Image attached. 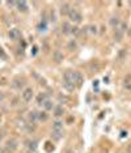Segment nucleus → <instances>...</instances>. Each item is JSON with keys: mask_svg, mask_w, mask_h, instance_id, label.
<instances>
[{"mask_svg": "<svg viewBox=\"0 0 131 153\" xmlns=\"http://www.w3.org/2000/svg\"><path fill=\"white\" fill-rule=\"evenodd\" d=\"M43 106H45V109H46V110H51V109H53V102H51L50 100H47L46 102L43 103Z\"/></svg>", "mask_w": 131, "mask_h": 153, "instance_id": "2eb2a0df", "label": "nucleus"}, {"mask_svg": "<svg viewBox=\"0 0 131 153\" xmlns=\"http://www.w3.org/2000/svg\"><path fill=\"white\" fill-rule=\"evenodd\" d=\"M38 29H39V32H43V30L46 29V24H45V22H43V24L41 22V24H39V26H38Z\"/></svg>", "mask_w": 131, "mask_h": 153, "instance_id": "a211bd4d", "label": "nucleus"}, {"mask_svg": "<svg viewBox=\"0 0 131 153\" xmlns=\"http://www.w3.org/2000/svg\"><path fill=\"white\" fill-rule=\"evenodd\" d=\"M37 119V113H29V120H36Z\"/></svg>", "mask_w": 131, "mask_h": 153, "instance_id": "f3484780", "label": "nucleus"}, {"mask_svg": "<svg viewBox=\"0 0 131 153\" xmlns=\"http://www.w3.org/2000/svg\"><path fill=\"white\" fill-rule=\"evenodd\" d=\"M0 56H1V58H7V55L4 54V50H3V48H0Z\"/></svg>", "mask_w": 131, "mask_h": 153, "instance_id": "6ab92c4d", "label": "nucleus"}, {"mask_svg": "<svg viewBox=\"0 0 131 153\" xmlns=\"http://www.w3.org/2000/svg\"><path fill=\"white\" fill-rule=\"evenodd\" d=\"M71 29H72V27L70 26V24H67V22H64L63 25H62V32H63L64 34L71 33Z\"/></svg>", "mask_w": 131, "mask_h": 153, "instance_id": "9b49d317", "label": "nucleus"}, {"mask_svg": "<svg viewBox=\"0 0 131 153\" xmlns=\"http://www.w3.org/2000/svg\"><path fill=\"white\" fill-rule=\"evenodd\" d=\"M72 47H74V48L76 47V45H75V42H74V43H70V48H72Z\"/></svg>", "mask_w": 131, "mask_h": 153, "instance_id": "4be33fe9", "label": "nucleus"}, {"mask_svg": "<svg viewBox=\"0 0 131 153\" xmlns=\"http://www.w3.org/2000/svg\"><path fill=\"white\" fill-rule=\"evenodd\" d=\"M16 5H17V8H19L20 12H26V11H28V4H26V1H17Z\"/></svg>", "mask_w": 131, "mask_h": 153, "instance_id": "0eeeda50", "label": "nucleus"}, {"mask_svg": "<svg viewBox=\"0 0 131 153\" xmlns=\"http://www.w3.org/2000/svg\"><path fill=\"white\" fill-rule=\"evenodd\" d=\"M0 153H4V149L3 148H0Z\"/></svg>", "mask_w": 131, "mask_h": 153, "instance_id": "b1692460", "label": "nucleus"}, {"mask_svg": "<svg viewBox=\"0 0 131 153\" xmlns=\"http://www.w3.org/2000/svg\"><path fill=\"white\" fill-rule=\"evenodd\" d=\"M3 100H4V93L0 92V101H3Z\"/></svg>", "mask_w": 131, "mask_h": 153, "instance_id": "412c9836", "label": "nucleus"}, {"mask_svg": "<svg viewBox=\"0 0 131 153\" xmlns=\"http://www.w3.org/2000/svg\"><path fill=\"white\" fill-rule=\"evenodd\" d=\"M45 149H46L47 152H53V151H54V145L51 144L50 141H47L46 144H45Z\"/></svg>", "mask_w": 131, "mask_h": 153, "instance_id": "4468645a", "label": "nucleus"}, {"mask_svg": "<svg viewBox=\"0 0 131 153\" xmlns=\"http://www.w3.org/2000/svg\"><path fill=\"white\" fill-rule=\"evenodd\" d=\"M68 16H70V19L72 20V21L75 22H80L81 21V13L77 11V9L75 8H71L70 12H68Z\"/></svg>", "mask_w": 131, "mask_h": 153, "instance_id": "f03ea898", "label": "nucleus"}, {"mask_svg": "<svg viewBox=\"0 0 131 153\" xmlns=\"http://www.w3.org/2000/svg\"><path fill=\"white\" fill-rule=\"evenodd\" d=\"M5 148H7V151H11V152H13L15 149L17 148V141L16 140H8L7 141V145H5Z\"/></svg>", "mask_w": 131, "mask_h": 153, "instance_id": "423d86ee", "label": "nucleus"}, {"mask_svg": "<svg viewBox=\"0 0 131 153\" xmlns=\"http://www.w3.org/2000/svg\"><path fill=\"white\" fill-rule=\"evenodd\" d=\"M46 101H47V96L45 94V93H41V94L37 97V102H38L39 105H43V103L46 102Z\"/></svg>", "mask_w": 131, "mask_h": 153, "instance_id": "9d476101", "label": "nucleus"}, {"mask_svg": "<svg viewBox=\"0 0 131 153\" xmlns=\"http://www.w3.org/2000/svg\"><path fill=\"white\" fill-rule=\"evenodd\" d=\"M26 147H28V149H29V151H32V152H34L37 149V141L36 140H28L26 141Z\"/></svg>", "mask_w": 131, "mask_h": 153, "instance_id": "6e6552de", "label": "nucleus"}, {"mask_svg": "<svg viewBox=\"0 0 131 153\" xmlns=\"http://www.w3.org/2000/svg\"><path fill=\"white\" fill-rule=\"evenodd\" d=\"M83 82H84V77H83V75L80 72H75V85L77 86V88H80L83 85Z\"/></svg>", "mask_w": 131, "mask_h": 153, "instance_id": "39448f33", "label": "nucleus"}, {"mask_svg": "<svg viewBox=\"0 0 131 153\" xmlns=\"http://www.w3.org/2000/svg\"><path fill=\"white\" fill-rule=\"evenodd\" d=\"M37 119L45 122V120L49 119V115L46 114V111H41V113H37Z\"/></svg>", "mask_w": 131, "mask_h": 153, "instance_id": "1a4fd4ad", "label": "nucleus"}, {"mask_svg": "<svg viewBox=\"0 0 131 153\" xmlns=\"http://www.w3.org/2000/svg\"><path fill=\"white\" fill-rule=\"evenodd\" d=\"M64 88L68 89V90H74L75 85V72L72 71H67L64 74V82H63Z\"/></svg>", "mask_w": 131, "mask_h": 153, "instance_id": "f257e3e1", "label": "nucleus"}, {"mask_svg": "<svg viewBox=\"0 0 131 153\" xmlns=\"http://www.w3.org/2000/svg\"><path fill=\"white\" fill-rule=\"evenodd\" d=\"M54 115L55 117H62V115H63V113H64V110H63V107H62V106H57V107H55V111H54Z\"/></svg>", "mask_w": 131, "mask_h": 153, "instance_id": "f8f14e48", "label": "nucleus"}, {"mask_svg": "<svg viewBox=\"0 0 131 153\" xmlns=\"http://www.w3.org/2000/svg\"><path fill=\"white\" fill-rule=\"evenodd\" d=\"M70 5L68 4H64L63 7H62V13H63V15H68V12H70Z\"/></svg>", "mask_w": 131, "mask_h": 153, "instance_id": "dca6fc26", "label": "nucleus"}, {"mask_svg": "<svg viewBox=\"0 0 131 153\" xmlns=\"http://www.w3.org/2000/svg\"><path fill=\"white\" fill-rule=\"evenodd\" d=\"M129 153H131V144L129 145Z\"/></svg>", "mask_w": 131, "mask_h": 153, "instance_id": "5701e85b", "label": "nucleus"}, {"mask_svg": "<svg viewBox=\"0 0 131 153\" xmlns=\"http://www.w3.org/2000/svg\"><path fill=\"white\" fill-rule=\"evenodd\" d=\"M22 98H24L25 102H29V101L33 98V89L32 88H26L25 90H24V93H22Z\"/></svg>", "mask_w": 131, "mask_h": 153, "instance_id": "20e7f679", "label": "nucleus"}, {"mask_svg": "<svg viewBox=\"0 0 131 153\" xmlns=\"http://www.w3.org/2000/svg\"><path fill=\"white\" fill-rule=\"evenodd\" d=\"M89 29H91V33H96V26H89Z\"/></svg>", "mask_w": 131, "mask_h": 153, "instance_id": "aec40b11", "label": "nucleus"}, {"mask_svg": "<svg viewBox=\"0 0 131 153\" xmlns=\"http://www.w3.org/2000/svg\"><path fill=\"white\" fill-rule=\"evenodd\" d=\"M9 38H11L12 41H17V39H20L21 38V32H20L19 29H11L9 30Z\"/></svg>", "mask_w": 131, "mask_h": 153, "instance_id": "7ed1b4c3", "label": "nucleus"}, {"mask_svg": "<svg viewBox=\"0 0 131 153\" xmlns=\"http://www.w3.org/2000/svg\"><path fill=\"white\" fill-rule=\"evenodd\" d=\"M122 36H123V32H121V30L118 29H115V32H114V38L117 41H121L122 39Z\"/></svg>", "mask_w": 131, "mask_h": 153, "instance_id": "ddd939ff", "label": "nucleus"}]
</instances>
